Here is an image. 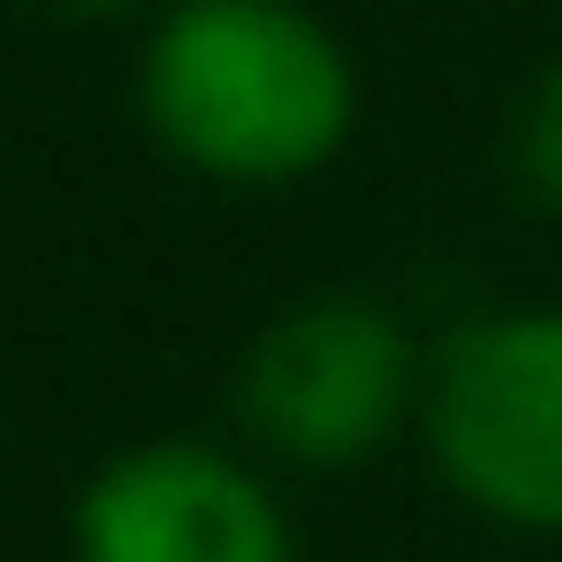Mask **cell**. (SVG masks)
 <instances>
[{
	"mask_svg": "<svg viewBox=\"0 0 562 562\" xmlns=\"http://www.w3.org/2000/svg\"><path fill=\"white\" fill-rule=\"evenodd\" d=\"M44 9H70V18H114V9H132V0H44Z\"/></svg>",
	"mask_w": 562,
	"mask_h": 562,
	"instance_id": "6",
	"label": "cell"
},
{
	"mask_svg": "<svg viewBox=\"0 0 562 562\" xmlns=\"http://www.w3.org/2000/svg\"><path fill=\"white\" fill-rule=\"evenodd\" d=\"M430 448L474 509L562 527V307L474 316L448 334L430 369Z\"/></svg>",
	"mask_w": 562,
	"mask_h": 562,
	"instance_id": "2",
	"label": "cell"
},
{
	"mask_svg": "<svg viewBox=\"0 0 562 562\" xmlns=\"http://www.w3.org/2000/svg\"><path fill=\"white\" fill-rule=\"evenodd\" d=\"M413 404V342L378 299H307L272 316L237 369V413L290 465L369 457Z\"/></svg>",
	"mask_w": 562,
	"mask_h": 562,
	"instance_id": "3",
	"label": "cell"
},
{
	"mask_svg": "<svg viewBox=\"0 0 562 562\" xmlns=\"http://www.w3.org/2000/svg\"><path fill=\"white\" fill-rule=\"evenodd\" d=\"M79 562H290V527L246 465L193 439H158L123 448L88 483Z\"/></svg>",
	"mask_w": 562,
	"mask_h": 562,
	"instance_id": "4",
	"label": "cell"
},
{
	"mask_svg": "<svg viewBox=\"0 0 562 562\" xmlns=\"http://www.w3.org/2000/svg\"><path fill=\"white\" fill-rule=\"evenodd\" d=\"M518 176L544 211H562V61L527 88V114H518Z\"/></svg>",
	"mask_w": 562,
	"mask_h": 562,
	"instance_id": "5",
	"label": "cell"
},
{
	"mask_svg": "<svg viewBox=\"0 0 562 562\" xmlns=\"http://www.w3.org/2000/svg\"><path fill=\"white\" fill-rule=\"evenodd\" d=\"M140 105L202 176L290 184L342 149L351 61L299 0H184L149 35Z\"/></svg>",
	"mask_w": 562,
	"mask_h": 562,
	"instance_id": "1",
	"label": "cell"
}]
</instances>
